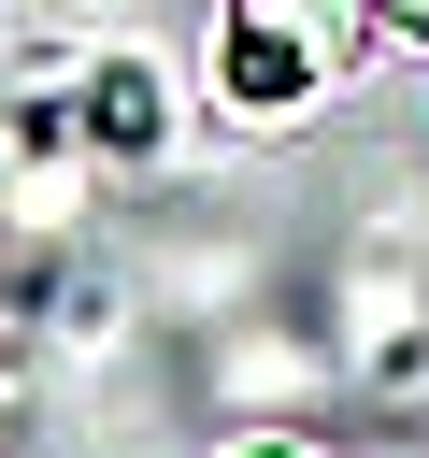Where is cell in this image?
Listing matches in <instances>:
<instances>
[{"label":"cell","mask_w":429,"mask_h":458,"mask_svg":"<svg viewBox=\"0 0 429 458\" xmlns=\"http://www.w3.org/2000/svg\"><path fill=\"white\" fill-rule=\"evenodd\" d=\"M343 57H358V0H243L229 43H214V86L257 100V114H286V100H315Z\"/></svg>","instance_id":"obj_1"},{"label":"cell","mask_w":429,"mask_h":458,"mask_svg":"<svg viewBox=\"0 0 429 458\" xmlns=\"http://www.w3.org/2000/svg\"><path fill=\"white\" fill-rule=\"evenodd\" d=\"M372 14H386V29H429V0H372Z\"/></svg>","instance_id":"obj_2"}]
</instances>
